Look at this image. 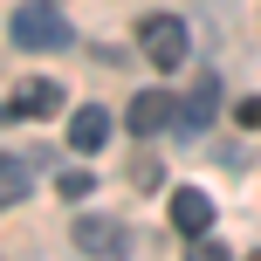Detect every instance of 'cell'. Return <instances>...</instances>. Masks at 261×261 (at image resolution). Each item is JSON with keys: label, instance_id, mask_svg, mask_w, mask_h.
Segmentation results:
<instances>
[{"label": "cell", "instance_id": "52a82bcc", "mask_svg": "<svg viewBox=\"0 0 261 261\" xmlns=\"http://www.w3.org/2000/svg\"><path fill=\"white\" fill-rule=\"evenodd\" d=\"M172 117H179V103H172L165 90H138V96H130V130H138V138H151V130H165Z\"/></svg>", "mask_w": 261, "mask_h": 261}, {"label": "cell", "instance_id": "ba28073f", "mask_svg": "<svg viewBox=\"0 0 261 261\" xmlns=\"http://www.w3.org/2000/svg\"><path fill=\"white\" fill-rule=\"evenodd\" d=\"M103 138H110V117H103L96 103H83L76 117H69V144H76V151H96Z\"/></svg>", "mask_w": 261, "mask_h": 261}, {"label": "cell", "instance_id": "30bf717a", "mask_svg": "<svg viewBox=\"0 0 261 261\" xmlns=\"http://www.w3.org/2000/svg\"><path fill=\"white\" fill-rule=\"evenodd\" d=\"M55 186H62V199H90V193H96V179H90L83 165H69V172H62Z\"/></svg>", "mask_w": 261, "mask_h": 261}, {"label": "cell", "instance_id": "9c48e42d", "mask_svg": "<svg viewBox=\"0 0 261 261\" xmlns=\"http://www.w3.org/2000/svg\"><path fill=\"white\" fill-rule=\"evenodd\" d=\"M0 199H7V206L28 199V165H21V158H7V172H0Z\"/></svg>", "mask_w": 261, "mask_h": 261}, {"label": "cell", "instance_id": "3957f363", "mask_svg": "<svg viewBox=\"0 0 261 261\" xmlns=\"http://www.w3.org/2000/svg\"><path fill=\"white\" fill-rule=\"evenodd\" d=\"M138 41H144V55H151L158 69H179L186 62V21H179V14H144Z\"/></svg>", "mask_w": 261, "mask_h": 261}, {"label": "cell", "instance_id": "7c38bea8", "mask_svg": "<svg viewBox=\"0 0 261 261\" xmlns=\"http://www.w3.org/2000/svg\"><path fill=\"white\" fill-rule=\"evenodd\" d=\"M199 261H227V254H234V248H227V241H213V234H199V248H193Z\"/></svg>", "mask_w": 261, "mask_h": 261}, {"label": "cell", "instance_id": "8992f818", "mask_svg": "<svg viewBox=\"0 0 261 261\" xmlns=\"http://www.w3.org/2000/svg\"><path fill=\"white\" fill-rule=\"evenodd\" d=\"M213 110H220V76H193V90L179 96V124L186 130H206Z\"/></svg>", "mask_w": 261, "mask_h": 261}, {"label": "cell", "instance_id": "5b68a950", "mask_svg": "<svg viewBox=\"0 0 261 261\" xmlns=\"http://www.w3.org/2000/svg\"><path fill=\"white\" fill-rule=\"evenodd\" d=\"M55 110H62V83H48V76L21 83V90L7 96V117H55Z\"/></svg>", "mask_w": 261, "mask_h": 261}, {"label": "cell", "instance_id": "8fae6325", "mask_svg": "<svg viewBox=\"0 0 261 261\" xmlns=\"http://www.w3.org/2000/svg\"><path fill=\"white\" fill-rule=\"evenodd\" d=\"M234 117H241V130H261V96H241Z\"/></svg>", "mask_w": 261, "mask_h": 261}, {"label": "cell", "instance_id": "277c9868", "mask_svg": "<svg viewBox=\"0 0 261 261\" xmlns=\"http://www.w3.org/2000/svg\"><path fill=\"white\" fill-rule=\"evenodd\" d=\"M172 227H179L186 241L213 234V199L199 193V186H179V193H172Z\"/></svg>", "mask_w": 261, "mask_h": 261}, {"label": "cell", "instance_id": "4fadbf2b", "mask_svg": "<svg viewBox=\"0 0 261 261\" xmlns=\"http://www.w3.org/2000/svg\"><path fill=\"white\" fill-rule=\"evenodd\" d=\"M130 186H158V165H151V158H130Z\"/></svg>", "mask_w": 261, "mask_h": 261}, {"label": "cell", "instance_id": "6da1fadb", "mask_svg": "<svg viewBox=\"0 0 261 261\" xmlns=\"http://www.w3.org/2000/svg\"><path fill=\"white\" fill-rule=\"evenodd\" d=\"M7 35H14V48H69V21L55 7H14L7 14Z\"/></svg>", "mask_w": 261, "mask_h": 261}, {"label": "cell", "instance_id": "7a4b0ae2", "mask_svg": "<svg viewBox=\"0 0 261 261\" xmlns=\"http://www.w3.org/2000/svg\"><path fill=\"white\" fill-rule=\"evenodd\" d=\"M69 241H76V254H130V227L110 220V213H76V227H69Z\"/></svg>", "mask_w": 261, "mask_h": 261}]
</instances>
